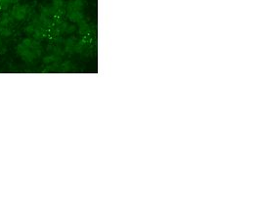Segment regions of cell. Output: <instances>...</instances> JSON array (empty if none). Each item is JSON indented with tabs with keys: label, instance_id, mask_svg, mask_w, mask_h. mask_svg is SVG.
I'll return each mask as SVG.
<instances>
[{
	"label": "cell",
	"instance_id": "obj_8",
	"mask_svg": "<svg viewBox=\"0 0 264 220\" xmlns=\"http://www.w3.org/2000/svg\"><path fill=\"white\" fill-rule=\"evenodd\" d=\"M11 33H12V31L10 30H8L7 28H3V29H1V30H0V34H2L4 36H8V35L11 34Z\"/></svg>",
	"mask_w": 264,
	"mask_h": 220
},
{
	"label": "cell",
	"instance_id": "obj_4",
	"mask_svg": "<svg viewBox=\"0 0 264 220\" xmlns=\"http://www.w3.org/2000/svg\"><path fill=\"white\" fill-rule=\"evenodd\" d=\"M79 24V33L81 35H88L89 34V32L91 31L90 30V26L88 25V24H86L85 22L81 21Z\"/></svg>",
	"mask_w": 264,
	"mask_h": 220
},
{
	"label": "cell",
	"instance_id": "obj_5",
	"mask_svg": "<svg viewBox=\"0 0 264 220\" xmlns=\"http://www.w3.org/2000/svg\"><path fill=\"white\" fill-rule=\"evenodd\" d=\"M10 4L11 3L9 0H0V8L1 9H7Z\"/></svg>",
	"mask_w": 264,
	"mask_h": 220
},
{
	"label": "cell",
	"instance_id": "obj_11",
	"mask_svg": "<svg viewBox=\"0 0 264 220\" xmlns=\"http://www.w3.org/2000/svg\"><path fill=\"white\" fill-rule=\"evenodd\" d=\"M1 29H2V28H1V25H0V30H1Z\"/></svg>",
	"mask_w": 264,
	"mask_h": 220
},
{
	"label": "cell",
	"instance_id": "obj_3",
	"mask_svg": "<svg viewBox=\"0 0 264 220\" xmlns=\"http://www.w3.org/2000/svg\"><path fill=\"white\" fill-rule=\"evenodd\" d=\"M67 18L72 23H80L83 20V14L81 13V11H72L67 13Z\"/></svg>",
	"mask_w": 264,
	"mask_h": 220
},
{
	"label": "cell",
	"instance_id": "obj_6",
	"mask_svg": "<svg viewBox=\"0 0 264 220\" xmlns=\"http://www.w3.org/2000/svg\"><path fill=\"white\" fill-rule=\"evenodd\" d=\"M53 6H55L57 8H64V1L63 0H54Z\"/></svg>",
	"mask_w": 264,
	"mask_h": 220
},
{
	"label": "cell",
	"instance_id": "obj_7",
	"mask_svg": "<svg viewBox=\"0 0 264 220\" xmlns=\"http://www.w3.org/2000/svg\"><path fill=\"white\" fill-rule=\"evenodd\" d=\"M35 26L33 25H30L25 28V31L26 33H29V34H32V33L35 32Z\"/></svg>",
	"mask_w": 264,
	"mask_h": 220
},
{
	"label": "cell",
	"instance_id": "obj_10",
	"mask_svg": "<svg viewBox=\"0 0 264 220\" xmlns=\"http://www.w3.org/2000/svg\"><path fill=\"white\" fill-rule=\"evenodd\" d=\"M9 1H10V3H13V4H16V3H17V2L19 1V0H9Z\"/></svg>",
	"mask_w": 264,
	"mask_h": 220
},
{
	"label": "cell",
	"instance_id": "obj_2",
	"mask_svg": "<svg viewBox=\"0 0 264 220\" xmlns=\"http://www.w3.org/2000/svg\"><path fill=\"white\" fill-rule=\"evenodd\" d=\"M83 6H84L83 0H72V1L67 3L66 9L67 13L72 11H82Z\"/></svg>",
	"mask_w": 264,
	"mask_h": 220
},
{
	"label": "cell",
	"instance_id": "obj_9",
	"mask_svg": "<svg viewBox=\"0 0 264 220\" xmlns=\"http://www.w3.org/2000/svg\"><path fill=\"white\" fill-rule=\"evenodd\" d=\"M74 30H76V26H74L73 25H67V29H66V32H67V33H72V32H73Z\"/></svg>",
	"mask_w": 264,
	"mask_h": 220
},
{
	"label": "cell",
	"instance_id": "obj_1",
	"mask_svg": "<svg viewBox=\"0 0 264 220\" xmlns=\"http://www.w3.org/2000/svg\"><path fill=\"white\" fill-rule=\"evenodd\" d=\"M26 13H28V11H26L25 6L17 4L13 7L11 11V15L14 17L17 21H23L26 16Z\"/></svg>",
	"mask_w": 264,
	"mask_h": 220
}]
</instances>
